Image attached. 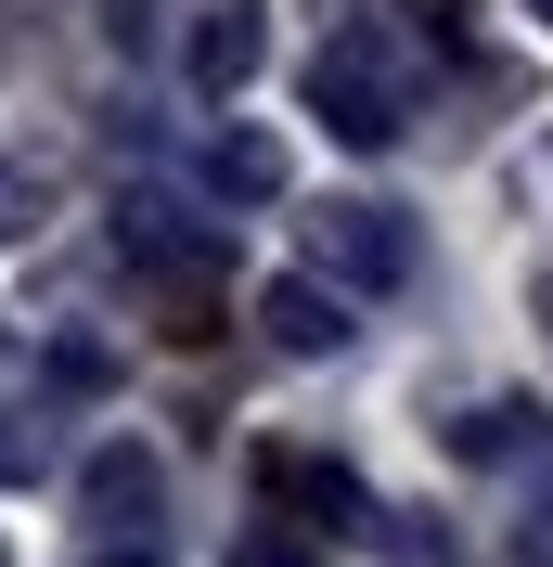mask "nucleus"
Here are the masks:
<instances>
[{"label": "nucleus", "mask_w": 553, "mask_h": 567, "mask_svg": "<svg viewBox=\"0 0 553 567\" xmlns=\"http://www.w3.org/2000/svg\"><path fill=\"white\" fill-rule=\"evenodd\" d=\"M310 116L347 142V155H386V142L413 130V78H399L386 27H335V39L310 52Z\"/></svg>", "instance_id": "f257e3e1"}, {"label": "nucleus", "mask_w": 553, "mask_h": 567, "mask_svg": "<svg viewBox=\"0 0 553 567\" xmlns=\"http://www.w3.org/2000/svg\"><path fill=\"white\" fill-rule=\"evenodd\" d=\"M296 258L322 284H347V297H386V284L413 271V219L374 207V194H310L296 207Z\"/></svg>", "instance_id": "f03ea898"}, {"label": "nucleus", "mask_w": 553, "mask_h": 567, "mask_svg": "<svg viewBox=\"0 0 553 567\" xmlns=\"http://www.w3.org/2000/svg\"><path fill=\"white\" fill-rule=\"evenodd\" d=\"M258 52H271V13L258 0H194V27H180V78L194 91H244Z\"/></svg>", "instance_id": "7ed1b4c3"}, {"label": "nucleus", "mask_w": 553, "mask_h": 567, "mask_svg": "<svg viewBox=\"0 0 553 567\" xmlns=\"http://www.w3.org/2000/svg\"><path fill=\"white\" fill-rule=\"evenodd\" d=\"M258 491L283 503V516H322V529H361V542H399L374 516V503H361V477H347V464H322V452H271L258 464Z\"/></svg>", "instance_id": "20e7f679"}, {"label": "nucleus", "mask_w": 553, "mask_h": 567, "mask_svg": "<svg viewBox=\"0 0 553 567\" xmlns=\"http://www.w3.org/2000/svg\"><path fill=\"white\" fill-rule=\"evenodd\" d=\"M258 336H271L283 361H335V349H347V284H322V271L258 284Z\"/></svg>", "instance_id": "39448f33"}, {"label": "nucleus", "mask_w": 553, "mask_h": 567, "mask_svg": "<svg viewBox=\"0 0 553 567\" xmlns=\"http://www.w3.org/2000/svg\"><path fill=\"white\" fill-rule=\"evenodd\" d=\"M155 491H168V477H155L142 439H104V452H91V529L142 542V529H155Z\"/></svg>", "instance_id": "423d86ee"}, {"label": "nucleus", "mask_w": 553, "mask_h": 567, "mask_svg": "<svg viewBox=\"0 0 553 567\" xmlns=\"http://www.w3.org/2000/svg\"><path fill=\"white\" fill-rule=\"evenodd\" d=\"M450 452H463V464H541L553 425H541V400H477V413L450 425Z\"/></svg>", "instance_id": "0eeeda50"}, {"label": "nucleus", "mask_w": 553, "mask_h": 567, "mask_svg": "<svg viewBox=\"0 0 553 567\" xmlns=\"http://www.w3.org/2000/svg\"><path fill=\"white\" fill-rule=\"evenodd\" d=\"M283 181H296V168H283L271 130H219L207 142V194H232V207H283Z\"/></svg>", "instance_id": "6e6552de"}, {"label": "nucleus", "mask_w": 553, "mask_h": 567, "mask_svg": "<svg viewBox=\"0 0 553 567\" xmlns=\"http://www.w3.org/2000/svg\"><path fill=\"white\" fill-rule=\"evenodd\" d=\"M232 567H322V555H310L296 529H244V542H232Z\"/></svg>", "instance_id": "1a4fd4ad"}, {"label": "nucleus", "mask_w": 553, "mask_h": 567, "mask_svg": "<svg viewBox=\"0 0 553 567\" xmlns=\"http://www.w3.org/2000/svg\"><path fill=\"white\" fill-rule=\"evenodd\" d=\"M39 464H52V452H39V425H0V491H13V477H39Z\"/></svg>", "instance_id": "9d476101"}, {"label": "nucleus", "mask_w": 553, "mask_h": 567, "mask_svg": "<svg viewBox=\"0 0 553 567\" xmlns=\"http://www.w3.org/2000/svg\"><path fill=\"white\" fill-rule=\"evenodd\" d=\"M0 233H39V181L27 168H0Z\"/></svg>", "instance_id": "9b49d317"}, {"label": "nucleus", "mask_w": 553, "mask_h": 567, "mask_svg": "<svg viewBox=\"0 0 553 567\" xmlns=\"http://www.w3.org/2000/svg\"><path fill=\"white\" fill-rule=\"evenodd\" d=\"M541 555H553V503H541Z\"/></svg>", "instance_id": "f8f14e48"}, {"label": "nucleus", "mask_w": 553, "mask_h": 567, "mask_svg": "<svg viewBox=\"0 0 553 567\" xmlns=\"http://www.w3.org/2000/svg\"><path fill=\"white\" fill-rule=\"evenodd\" d=\"M104 567H155V555H104Z\"/></svg>", "instance_id": "ddd939ff"}, {"label": "nucleus", "mask_w": 553, "mask_h": 567, "mask_svg": "<svg viewBox=\"0 0 553 567\" xmlns=\"http://www.w3.org/2000/svg\"><path fill=\"white\" fill-rule=\"evenodd\" d=\"M541 13H553V0H541Z\"/></svg>", "instance_id": "4468645a"}]
</instances>
